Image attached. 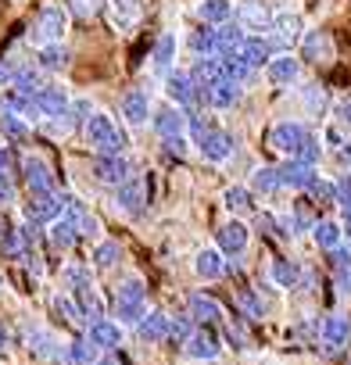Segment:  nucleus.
I'll return each instance as SVG.
<instances>
[{
  "mask_svg": "<svg viewBox=\"0 0 351 365\" xmlns=\"http://www.w3.org/2000/svg\"><path fill=\"white\" fill-rule=\"evenodd\" d=\"M83 140L93 154H126L129 150V136L126 129L108 115V111H93L83 122Z\"/></svg>",
  "mask_w": 351,
  "mask_h": 365,
  "instance_id": "1",
  "label": "nucleus"
},
{
  "mask_svg": "<svg viewBox=\"0 0 351 365\" xmlns=\"http://www.w3.org/2000/svg\"><path fill=\"white\" fill-rule=\"evenodd\" d=\"M147 315V283L140 276H126L115 290V322L136 326Z\"/></svg>",
  "mask_w": 351,
  "mask_h": 365,
  "instance_id": "2",
  "label": "nucleus"
},
{
  "mask_svg": "<svg viewBox=\"0 0 351 365\" xmlns=\"http://www.w3.org/2000/svg\"><path fill=\"white\" fill-rule=\"evenodd\" d=\"M269 147L276 150V154H283V158H294L308 140H312V129L301 122V118H280V122H273L269 125Z\"/></svg>",
  "mask_w": 351,
  "mask_h": 365,
  "instance_id": "3",
  "label": "nucleus"
},
{
  "mask_svg": "<svg viewBox=\"0 0 351 365\" xmlns=\"http://www.w3.org/2000/svg\"><path fill=\"white\" fill-rule=\"evenodd\" d=\"M68 8L65 4H44L40 15H36V47L40 43H61L65 33H68Z\"/></svg>",
  "mask_w": 351,
  "mask_h": 365,
  "instance_id": "4",
  "label": "nucleus"
},
{
  "mask_svg": "<svg viewBox=\"0 0 351 365\" xmlns=\"http://www.w3.org/2000/svg\"><path fill=\"white\" fill-rule=\"evenodd\" d=\"M151 201V179L147 175H129L126 182H118L115 187V208L126 212V215H140Z\"/></svg>",
  "mask_w": 351,
  "mask_h": 365,
  "instance_id": "5",
  "label": "nucleus"
},
{
  "mask_svg": "<svg viewBox=\"0 0 351 365\" xmlns=\"http://www.w3.org/2000/svg\"><path fill=\"white\" fill-rule=\"evenodd\" d=\"M319 344H322V351L340 354V351L351 344V319H347L344 312L322 315V322H319Z\"/></svg>",
  "mask_w": 351,
  "mask_h": 365,
  "instance_id": "6",
  "label": "nucleus"
},
{
  "mask_svg": "<svg viewBox=\"0 0 351 365\" xmlns=\"http://www.w3.org/2000/svg\"><path fill=\"white\" fill-rule=\"evenodd\" d=\"M90 172H93L97 182H104V187H118V182H126L133 175V161L126 154H93Z\"/></svg>",
  "mask_w": 351,
  "mask_h": 365,
  "instance_id": "7",
  "label": "nucleus"
},
{
  "mask_svg": "<svg viewBox=\"0 0 351 365\" xmlns=\"http://www.w3.org/2000/svg\"><path fill=\"white\" fill-rule=\"evenodd\" d=\"M269 36H273V43H276L280 51H290V47H294V43H301V36H305V19H301L297 11L283 8V11H276V15H273Z\"/></svg>",
  "mask_w": 351,
  "mask_h": 365,
  "instance_id": "8",
  "label": "nucleus"
},
{
  "mask_svg": "<svg viewBox=\"0 0 351 365\" xmlns=\"http://www.w3.org/2000/svg\"><path fill=\"white\" fill-rule=\"evenodd\" d=\"M273 15H276V11H273L269 4H258V0H244V4H237L233 22H237L248 36H269Z\"/></svg>",
  "mask_w": 351,
  "mask_h": 365,
  "instance_id": "9",
  "label": "nucleus"
},
{
  "mask_svg": "<svg viewBox=\"0 0 351 365\" xmlns=\"http://www.w3.org/2000/svg\"><path fill=\"white\" fill-rule=\"evenodd\" d=\"M251 244V230L240 222V219H226L219 230H215V247L226 255V258H240Z\"/></svg>",
  "mask_w": 351,
  "mask_h": 365,
  "instance_id": "10",
  "label": "nucleus"
},
{
  "mask_svg": "<svg viewBox=\"0 0 351 365\" xmlns=\"http://www.w3.org/2000/svg\"><path fill=\"white\" fill-rule=\"evenodd\" d=\"M265 79H269L273 86H280V90L297 86V83H301V58H297V54H290V51L276 54V58L265 65Z\"/></svg>",
  "mask_w": 351,
  "mask_h": 365,
  "instance_id": "11",
  "label": "nucleus"
},
{
  "mask_svg": "<svg viewBox=\"0 0 351 365\" xmlns=\"http://www.w3.org/2000/svg\"><path fill=\"white\" fill-rule=\"evenodd\" d=\"M65 212V197L58 194H29V205H26V222L33 226H51L58 222Z\"/></svg>",
  "mask_w": 351,
  "mask_h": 365,
  "instance_id": "12",
  "label": "nucleus"
},
{
  "mask_svg": "<svg viewBox=\"0 0 351 365\" xmlns=\"http://www.w3.org/2000/svg\"><path fill=\"white\" fill-rule=\"evenodd\" d=\"M22 179H26L29 194H54V168L40 154H29L22 161Z\"/></svg>",
  "mask_w": 351,
  "mask_h": 365,
  "instance_id": "13",
  "label": "nucleus"
},
{
  "mask_svg": "<svg viewBox=\"0 0 351 365\" xmlns=\"http://www.w3.org/2000/svg\"><path fill=\"white\" fill-rule=\"evenodd\" d=\"M198 154H201L208 165H226V161L237 154V136L226 133V129H215V133H208V136L198 143Z\"/></svg>",
  "mask_w": 351,
  "mask_h": 365,
  "instance_id": "14",
  "label": "nucleus"
},
{
  "mask_svg": "<svg viewBox=\"0 0 351 365\" xmlns=\"http://www.w3.org/2000/svg\"><path fill=\"white\" fill-rule=\"evenodd\" d=\"M301 61H312V65H330L333 58H337V47H333V40H330V33H322V29H312V33H305L301 36Z\"/></svg>",
  "mask_w": 351,
  "mask_h": 365,
  "instance_id": "15",
  "label": "nucleus"
},
{
  "mask_svg": "<svg viewBox=\"0 0 351 365\" xmlns=\"http://www.w3.org/2000/svg\"><path fill=\"white\" fill-rule=\"evenodd\" d=\"M122 118H126V125H147V118L154 115V104H151V90H143V86H136V90H126L122 93Z\"/></svg>",
  "mask_w": 351,
  "mask_h": 365,
  "instance_id": "16",
  "label": "nucleus"
},
{
  "mask_svg": "<svg viewBox=\"0 0 351 365\" xmlns=\"http://www.w3.org/2000/svg\"><path fill=\"white\" fill-rule=\"evenodd\" d=\"M26 344H29V351H33L36 358L65 361V344H61L51 329H44V326H29V322H26Z\"/></svg>",
  "mask_w": 351,
  "mask_h": 365,
  "instance_id": "17",
  "label": "nucleus"
},
{
  "mask_svg": "<svg viewBox=\"0 0 351 365\" xmlns=\"http://www.w3.org/2000/svg\"><path fill=\"white\" fill-rule=\"evenodd\" d=\"M151 125L161 140H180V136H187V111L176 104H165L161 111L151 115Z\"/></svg>",
  "mask_w": 351,
  "mask_h": 365,
  "instance_id": "18",
  "label": "nucleus"
},
{
  "mask_svg": "<svg viewBox=\"0 0 351 365\" xmlns=\"http://www.w3.org/2000/svg\"><path fill=\"white\" fill-rule=\"evenodd\" d=\"M183 351L194 361H215L223 354V340H219V333L212 326H205V329H194V336L183 344Z\"/></svg>",
  "mask_w": 351,
  "mask_h": 365,
  "instance_id": "19",
  "label": "nucleus"
},
{
  "mask_svg": "<svg viewBox=\"0 0 351 365\" xmlns=\"http://www.w3.org/2000/svg\"><path fill=\"white\" fill-rule=\"evenodd\" d=\"M36 104L44 111V118H58V115H68L72 111V93L58 83H44L36 90Z\"/></svg>",
  "mask_w": 351,
  "mask_h": 365,
  "instance_id": "20",
  "label": "nucleus"
},
{
  "mask_svg": "<svg viewBox=\"0 0 351 365\" xmlns=\"http://www.w3.org/2000/svg\"><path fill=\"white\" fill-rule=\"evenodd\" d=\"M187 315H190L194 322H205V326L226 322V312H223V304H219L212 294H205V290L190 294V301H187Z\"/></svg>",
  "mask_w": 351,
  "mask_h": 365,
  "instance_id": "21",
  "label": "nucleus"
},
{
  "mask_svg": "<svg viewBox=\"0 0 351 365\" xmlns=\"http://www.w3.org/2000/svg\"><path fill=\"white\" fill-rule=\"evenodd\" d=\"M194 15H198L205 26L223 29V26H230V22H233L237 4H233V0H198V4H194Z\"/></svg>",
  "mask_w": 351,
  "mask_h": 365,
  "instance_id": "22",
  "label": "nucleus"
},
{
  "mask_svg": "<svg viewBox=\"0 0 351 365\" xmlns=\"http://www.w3.org/2000/svg\"><path fill=\"white\" fill-rule=\"evenodd\" d=\"M86 340L97 347V351H115L118 344H122V326L115 322V319H97V322H90L86 326Z\"/></svg>",
  "mask_w": 351,
  "mask_h": 365,
  "instance_id": "23",
  "label": "nucleus"
},
{
  "mask_svg": "<svg viewBox=\"0 0 351 365\" xmlns=\"http://www.w3.org/2000/svg\"><path fill=\"white\" fill-rule=\"evenodd\" d=\"M276 54H283V51L273 43V36H248V40H244V51H240V58H244L255 72H258L262 65H269Z\"/></svg>",
  "mask_w": 351,
  "mask_h": 365,
  "instance_id": "24",
  "label": "nucleus"
},
{
  "mask_svg": "<svg viewBox=\"0 0 351 365\" xmlns=\"http://www.w3.org/2000/svg\"><path fill=\"white\" fill-rule=\"evenodd\" d=\"M194 272H198L205 283H215V279H223V276L230 272V265H226V255H223L219 247H205V251H198V258H194Z\"/></svg>",
  "mask_w": 351,
  "mask_h": 365,
  "instance_id": "25",
  "label": "nucleus"
},
{
  "mask_svg": "<svg viewBox=\"0 0 351 365\" xmlns=\"http://www.w3.org/2000/svg\"><path fill=\"white\" fill-rule=\"evenodd\" d=\"M176 51H180V36H176L172 29H165L158 40H154V51H151V65L154 72H172L176 68Z\"/></svg>",
  "mask_w": 351,
  "mask_h": 365,
  "instance_id": "26",
  "label": "nucleus"
},
{
  "mask_svg": "<svg viewBox=\"0 0 351 365\" xmlns=\"http://www.w3.org/2000/svg\"><path fill=\"white\" fill-rule=\"evenodd\" d=\"M297 97H301V108H305V115L308 118H322L333 104H330V90L322 86V83H305L301 90H297Z\"/></svg>",
  "mask_w": 351,
  "mask_h": 365,
  "instance_id": "27",
  "label": "nucleus"
},
{
  "mask_svg": "<svg viewBox=\"0 0 351 365\" xmlns=\"http://www.w3.org/2000/svg\"><path fill=\"white\" fill-rule=\"evenodd\" d=\"M108 11H111V26L118 33H129L143 19V0H111Z\"/></svg>",
  "mask_w": 351,
  "mask_h": 365,
  "instance_id": "28",
  "label": "nucleus"
},
{
  "mask_svg": "<svg viewBox=\"0 0 351 365\" xmlns=\"http://www.w3.org/2000/svg\"><path fill=\"white\" fill-rule=\"evenodd\" d=\"M315 175H319V168H312V165H305L297 158H287L280 165V182H283V187H290V190H305Z\"/></svg>",
  "mask_w": 351,
  "mask_h": 365,
  "instance_id": "29",
  "label": "nucleus"
},
{
  "mask_svg": "<svg viewBox=\"0 0 351 365\" xmlns=\"http://www.w3.org/2000/svg\"><path fill=\"white\" fill-rule=\"evenodd\" d=\"M65 65H68V47L65 43H40L36 47V68L44 76L65 72Z\"/></svg>",
  "mask_w": 351,
  "mask_h": 365,
  "instance_id": "30",
  "label": "nucleus"
},
{
  "mask_svg": "<svg viewBox=\"0 0 351 365\" xmlns=\"http://www.w3.org/2000/svg\"><path fill=\"white\" fill-rule=\"evenodd\" d=\"M240 83H233V79H219L215 86H208L205 90V101H208V108L212 111H226V108H233L237 101H240Z\"/></svg>",
  "mask_w": 351,
  "mask_h": 365,
  "instance_id": "31",
  "label": "nucleus"
},
{
  "mask_svg": "<svg viewBox=\"0 0 351 365\" xmlns=\"http://www.w3.org/2000/svg\"><path fill=\"white\" fill-rule=\"evenodd\" d=\"M301 276H305V269H301V262H294V258H276V262L269 265V279H273L280 290H297Z\"/></svg>",
  "mask_w": 351,
  "mask_h": 365,
  "instance_id": "32",
  "label": "nucleus"
},
{
  "mask_svg": "<svg viewBox=\"0 0 351 365\" xmlns=\"http://www.w3.org/2000/svg\"><path fill=\"white\" fill-rule=\"evenodd\" d=\"M136 336L143 344H161L168 340V315L165 312H147L140 322H136Z\"/></svg>",
  "mask_w": 351,
  "mask_h": 365,
  "instance_id": "33",
  "label": "nucleus"
},
{
  "mask_svg": "<svg viewBox=\"0 0 351 365\" xmlns=\"http://www.w3.org/2000/svg\"><path fill=\"white\" fill-rule=\"evenodd\" d=\"M248 187H251L255 197H269V194L283 190V182H280V165H262V168H255Z\"/></svg>",
  "mask_w": 351,
  "mask_h": 365,
  "instance_id": "34",
  "label": "nucleus"
},
{
  "mask_svg": "<svg viewBox=\"0 0 351 365\" xmlns=\"http://www.w3.org/2000/svg\"><path fill=\"white\" fill-rule=\"evenodd\" d=\"M312 240H315L319 251H333L337 244H344V226H340V219H319V222L312 226Z\"/></svg>",
  "mask_w": 351,
  "mask_h": 365,
  "instance_id": "35",
  "label": "nucleus"
},
{
  "mask_svg": "<svg viewBox=\"0 0 351 365\" xmlns=\"http://www.w3.org/2000/svg\"><path fill=\"white\" fill-rule=\"evenodd\" d=\"M255 194H251V187H240V182H237V187H230L226 194H223V205H226V212L233 215V219H240V215H251L255 212Z\"/></svg>",
  "mask_w": 351,
  "mask_h": 365,
  "instance_id": "36",
  "label": "nucleus"
},
{
  "mask_svg": "<svg viewBox=\"0 0 351 365\" xmlns=\"http://www.w3.org/2000/svg\"><path fill=\"white\" fill-rule=\"evenodd\" d=\"M104 351H97L86 336H76L65 344V365H97Z\"/></svg>",
  "mask_w": 351,
  "mask_h": 365,
  "instance_id": "37",
  "label": "nucleus"
},
{
  "mask_svg": "<svg viewBox=\"0 0 351 365\" xmlns=\"http://www.w3.org/2000/svg\"><path fill=\"white\" fill-rule=\"evenodd\" d=\"M83 287H93V272H90V265H83V262H68V265H61V290L76 294V290H83Z\"/></svg>",
  "mask_w": 351,
  "mask_h": 365,
  "instance_id": "38",
  "label": "nucleus"
},
{
  "mask_svg": "<svg viewBox=\"0 0 351 365\" xmlns=\"http://www.w3.org/2000/svg\"><path fill=\"white\" fill-rule=\"evenodd\" d=\"M122 244L118 240H101L97 247H93V269L97 272H111L115 265H122Z\"/></svg>",
  "mask_w": 351,
  "mask_h": 365,
  "instance_id": "39",
  "label": "nucleus"
},
{
  "mask_svg": "<svg viewBox=\"0 0 351 365\" xmlns=\"http://www.w3.org/2000/svg\"><path fill=\"white\" fill-rule=\"evenodd\" d=\"M76 240H79V237H76V230H72L65 219L51 222V230H47V244H51V251L65 255V251H72V244H76Z\"/></svg>",
  "mask_w": 351,
  "mask_h": 365,
  "instance_id": "40",
  "label": "nucleus"
},
{
  "mask_svg": "<svg viewBox=\"0 0 351 365\" xmlns=\"http://www.w3.org/2000/svg\"><path fill=\"white\" fill-rule=\"evenodd\" d=\"M51 304H54V312L61 315V322H68V326H83V322H86L83 312H79V304H76V297H72L68 290H58V294L51 297Z\"/></svg>",
  "mask_w": 351,
  "mask_h": 365,
  "instance_id": "41",
  "label": "nucleus"
},
{
  "mask_svg": "<svg viewBox=\"0 0 351 365\" xmlns=\"http://www.w3.org/2000/svg\"><path fill=\"white\" fill-rule=\"evenodd\" d=\"M305 194H308V205H337V187H333V179L315 175L308 187H305Z\"/></svg>",
  "mask_w": 351,
  "mask_h": 365,
  "instance_id": "42",
  "label": "nucleus"
},
{
  "mask_svg": "<svg viewBox=\"0 0 351 365\" xmlns=\"http://www.w3.org/2000/svg\"><path fill=\"white\" fill-rule=\"evenodd\" d=\"M29 122L26 118H19V115H11V111H4V115H0V133H4V140L8 143H22L26 136H29Z\"/></svg>",
  "mask_w": 351,
  "mask_h": 365,
  "instance_id": "43",
  "label": "nucleus"
},
{
  "mask_svg": "<svg viewBox=\"0 0 351 365\" xmlns=\"http://www.w3.org/2000/svg\"><path fill=\"white\" fill-rule=\"evenodd\" d=\"M194 336V319L190 315H168V340L176 347H183Z\"/></svg>",
  "mask_w": 351,
  "mask_h": 365,
  "instance_id": "44",
  "label": "nucleus"
},
{
  "mask_svg": "<svg viewBox=\"0 0 351 365\" xmlns=\"http://www.w3.org/2000/svg\"><path fill=\"white\" fill-rule=\"evenodd\" d=\"M190 51H194L198 58H212V54H219V43H215V29H212V26L198 29V33L190 36Z\"/></svg>",
  "mask_w": 351,
  "mask_h": 365,
  "instance_id": "45",
  "label": "nucleus"
},
{
  "mask_svg": "<svg viewBox=\"0 0 351 365\" xmlns=\"http://www.w3.org/2000/svg\"><path fill=\"white\" fill-rule=\"evenodd\" d=\"M76 125H79V122H76L72 115H58V118H44V122H40V129H44L51 140H65Z\"/></svg>",
  "mask_w": 351,
  "mask_h": 365,
  "instance_id": "46",
  "label": "nucleus"
},
{
  "mask_svg": "<svg viewBox=\"0 0 351 365\" xmlns=\"http://www.w3.org/2000/svg\"><path fill=\"white\" fill-rule=\"evenodd\" d=\"M68 15L72 19H79V22H90V19H97L101 15V8H104V0H68Z\"/></svg>",
  "mask_w": 351,
  "mask_h": 365,
  "instance_id": "47",
  "label": "nucleus"
},
{
  "mask_svg": "<svg viewBox=\"0 0 351 365\" xmlns=\"http://www.w3.org/2000/svg\"><path fill=\"white\" fill-rule=\"evenodd\" d=\"M290 336L294 340H319V319H312V315H305V319H297L294 326H290Z\"/></svg>",
  "mask_w": 351,
  "mask_h": 365,
  "instance_id": "48",
  "label": "nucleus"
},
{
  "mask_svg": "<svg viewBox=\"0 0 351 365\" xmlns=\"http://www.w3.org/2000/svg\"><path fill=\"white\" fill-rule=\"evenodd\" d=\"M294 158H297V161H305V165H312V168H319V161H322V140L312 133V140H308V143H305Z\"/></svg>",
  "mask_w": 351,
  "mask_h": 365,
  "instance_id": "49",
  "label": "nucleus"
},
{
  "mask_svg": "<svg viewBox=\"0 0 351 365\" xmlns=\"http://www.w3.org/2000/svg\"><path fill=\"white\" fill-rule=\"evenodd\" d=\"M326 258H330V265L337 272H351V240L347 244H337L333 251H326Z\"/></svg>",
  "mask_w": 351,
  "mask_h": 365,
  "instance_id": "50",
  "label": "nucleus"
},
{
  "mask_svg": "<svg viewBox=\"0 0 351 365\" xmlns=\"http://www.w3.org/2000/svg\"><path fill=\"white\" fill-rule=\"evenodd\" d=\"M333 125H340L344 133H351V93L333 104Z\"/></svg>",
  "mask_w": 351,
  "mask_h": 365,
  "instance_id": "51",
  "label": "nucleus"
},
{
  "mask_svg": "<svg viewBox=\"0 0 351 365\" xmlns=\"http://www.w3.org/2000/svg\"><path fill=\"white\" fill-rule=\"evenodd\" d=\"M337 294L351 297V272H337Z\"/></svg>",
  "mask_w": 351,
  "mask_h": 365,
  "instance_id": "52",
  "label": "nucleus"
},
{
  "mask_svg": "<svg viewBox=\"0 0 351 365\" xmlns=\"http://www.w3.org/2000/svg\"><path fill=\"white\" fill-rule=\"evenodd\" d=\"M337 158H340V165H344V168H347V172H351V140H347V143H340V147H337Z\"/></svg>",
  "mask_w": 351,
  "mask_h": 365,
  "instance_id": "53",
  "label": "nucleus"
},
{
  "mask_svg": "<svg viewBox=\"0 0 351 365\" xmlns=\"http://www.w3.org/2000/svg\"><path fill=\"white\" fill-rule=\"evenodd\" d=\"M97 365H129V361H126L118 351H108V354H101V361H97Z\"/></svg>",
  "mask_w": 351,
  "mask_h": 365,
  "instance_id": "54",
  "label": "nucleus"
},
{
  "mask_svg": "<svg viewBox=\"0 0 351 365\" xmlns=\"http://www.w3.org/2000/svg\"><path fill=\"white\" fill-rule=\"evenodd\" d=\"M11 161H15V154H11V147L4 143V147H0V172H8V168H11Z\"/></svg>",
  "mask_w": 351,
  "mask_h": 365,
  "instance_id": "55",
  "label": "nucleus"
},
{
  "mask_svg": "<svg viewBox=\"0 0 351 365\" xmlns=\"http://www.w3.org/2000/svg\"><path fill=\"white\" fill-rule=\"evenodd\" d=\"M8 340H11V333H8L4 326H0V351H4V347H8Z\"/></svg>",
  "mask_w": 351,
  "mask_h": 365,
  "instance_id": "56",
  "label": "nucleus"
},
{
  "mask_svg": "<svg viewBox=\"0 0 351 365\" xmlns=\"http://www.w3.org/2000/svg\"><path fill=\"white\" fill-rule=\"evenodd\" d=\"M0 237H4V230H0Z\"/></svg>",
  "mask_w": 351,
  "mask_h": 365,
  "instance_id": "57",
  "label": "nucleus"
},
{
  "mask_svg": "<svg viewBox=\"0 0 351 365\" xmlns=\"http://www.w3.org/2000/svg\"><path fill=\"white\" fill-rule=\"evenodd\" d=\"M347 365H351V358H347Z\"/></svg>",
  "mask_w": 351,
  "mask_h": 365,
  "instance_id": "58",
  "label": "nucleus"
}]
</instances>
